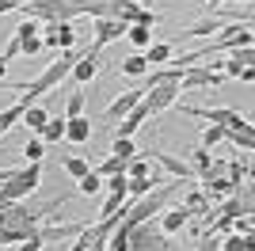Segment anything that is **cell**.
Instances as JSON below:
<instances>
[{
  "label": "cell",
  "mask_w": 255,
  "mask_h": 251,
  "mask_svg": "<svg viewBox=\"0 0 255 251\" xmlns=\"http://www.w3.org/2000/svg\"><path fill=\"white\" fill-rule=\"evenodd\" d=\"M175 107H179V115H187V118H202V122H210V126H225V129L252 126L248 118H240L236 111H229V107H183V103H175Z\"/></svg>",
  "instance_id": "1"
},
{
  "label": "cell",
  "mask_w": 255,
  "mask_h": 251,
  "mask_svg": "<svg viewBox=\"0 0 255 251\" xmlns=\"http://www.w3.org/2000/svg\"><path fill=\"white\" fill-rule=\"evenodd\" d=\"M129 251H168V236L160 232L156 221H145L137 229H129Z\"/></svg>",
  "instance_id": "2"
},
{
  "label": "cell",
  "mask_w": 255,
  "mask_h": 251,
  "mask_svg": "<svg viewBox=\"0 0 255 251\" xmlns=\"http://www.w3.org/2000/svg\"><path fill=\"white\" fill-rule=\"evenodd\" d=\"M175 103H179V80H164V84H156V88L145 92V111H149V118L164 115V111L175 107Z\"/></svg>",
  "instance_id": "3"
},
{
  "label": "cell",
  "mask_w": 255,
  "mask_h": 251,
  "mask_svg": "<svg viewBox=\"0 0 255 251\" xmlns=\"http://www.w3.org/2000/svg\"><path fill=\"white\" fill-rule=\"evenodd\" d=\"M225 80V73L210 69V65H187L179 76V92H194V88H217Z\"/></svg>",
  "instance_id": "4"
},
{
  "label": "cell",
  "mask_w": 255,
  "mask_h": 251,
  "mask_svg": "<svg viewBox=\"0 0 255 251\" xmlns=\"http://www.w3.org/2000/svg\"><path fill=\"white\" fill-rule=\"evenodd\" d=\"M145 156L156 160V164L164 167L171 179H179V183H198V179H194V171L187 167V160H183V156H168V152H160V148H145Z\"/></svg>",
  "instance_id": "5"
},
{
  "label": "cell",
  "mask_w": 255,
  "mask_h": 251,
  "mask_svg": "<svg viewBox=\"0 0 255 251\" xmlns=\"http://www.w3.org/2000/svg\"><path fill=\"white\" fill-rule=\"evenodd\" d=\"M38 38H42V46H50V50H73L76 46L73 23H46Z\"/></svg>",
  "instance_id": "6"
},
{
  "label": "cell",
  "mask_w": 255,
  "mask_h": 251,
  "mask_svg": "<svg viewBox=\"0 0 255 251\" xmlns=\"http://www.w3.org/2000/svg\"><path fill=\"white\" fill-rule=\"evenodd\" d=\"M96 73H99V46H84V53H80V61L73 65L69 80H76V88H84Z\"/></svg>",
  "instance_id": "7"
},
{
  "label": "cell",
  "mask_w": 255,
  "mask_h": 251,
  "mask_svg": "<svg viewBox=\"0 0 255 251\" xmlns=\"http://www.w3.org/2000/svg\"><path fill=\"white\" fill-rule=\"evenodd\" d=\"M141 99H145V92H141V88H133V92H122V95L115 99V103H107V111H103V115L111 118V122H118V118H126L129 111H133V107L141 103Z\"/></svg>",
  "instance_id": "8"
},
{
  "label": "cell",
  "mask_w": 255,
  "mask_h": 251,
  "mask_svg": "<svg viewBox=\"0 0 255 251\" xmlns=\"http://www.w3.org/2000/svg\"><path fill=\"white\" fill-rule=\"evenodd\" d=\"M187 221H191V213H187L183 206H171V209L164 206V209L156 213V225H160V232H164V236H171V232H179L183 225H187Z\"/></svg>",
  "instance_id": "9"
},
{
  "label": "cell",
  "mask_w": 255,
  "mask_h": 251,
  "mask_svg": "<svg viewBox=\"0 0 255 251\" xmlns=\"http://www.w3.org/2000/svg\"><path fill=\"white\" fill-rule=\"evenodd\" d=\"M225 179H229L233 187L252 183V152H244L240 160H229V164H225Z\"/></svg>",
  "instance_id": "10"
},
{
  "label": "cell",
  "mask_w": 255,
  "mask_h": 251,
  "mask_svg": "<svg viewBox=\"0 0 255 251\" xmlns=\"http://www.w3.org/2000/svg\"><path fill=\"white\" fill-rule=\"evenodd\" d=\"M115 38H126V23H118V19H96V42H92V46L103 50L107 42H115Z\"/></svg>",
  "instance_id": "11"
},
{
  "label": "cell",
  "mask_w": 255,
  "mask_h": 251,
  "mask_svg": "<svg viewBox=\"0 0 255 251\" xmlns=\"http://www.w3.org/2000/svg\"><path fill=\"white\" fill-rule=\"evenodd\" d=\"M210 164H213V156H210V148H191V152H187V167H191L194 171V179H198V183H202L206 175H210Z\"/></svg>",
  "instance_id": "12"
},
{
  "label": "cell",
  "mask_w": 255,
  "mask_h": 251,
  "mask_svg": "<svg viewBox=\"0 0 255 251\" xmlns=\"http://www.w3.org/2000/svg\"><path fill=\"white\" fill-rule=\"evenodd\" d=\"M88 133H92V122H88L84 115H76V118H65V137L69 141H76V145H84Z\"/></svg>",
  "instance_id": "13"
},
{
  "label": "cell",
  "mask_w": 255,
  "mask_h": 251,
  "mask_svg": "<svg viewBox=\"0 0 255 251\" xmlns=\"http://www.w3.org/2000/svg\"><path fill=\"white\" fill-rule=\"evenodd\" d=\"M183 209H187L191 217H202L206 209H210V198H206V190H202V187H191V190H187V198H183Z\"/></svg>",
  "instance_id": "14"
},
{
  "label": "cell",
  "mask_w": 255,
  "mask_h": 251,
  "mask_svg": "<svg viewBox=\"0 0 255 251\" xmlns=\"http://www.w3.org/2000/svg\"><path fill=\"white\" fill-rule=\"evenodd\" d=\"M99 190H103V175H99L96 167H92L88 175H80V179H76V194H80V198H96Z\"/></svg>",
  "instance_id": "15"
},
{
  "label": "cell",
  "mask_w": 255,
  "mask_h": 251,
  "mask_svg": "<svg viewBox=\"0 0 255 251\" xmlns=\"http://www.w3.org/2000/svg\"><path fill=\"white\" fill-rule=\"evenodd\" d=\"M145 61H149V65L171 61V42H149V46H145Z\"/></svg>",
  "instance_id": "16"
},
{
  "label": "cell",
  "mask_w": 255,
  "mask_h": 251,
  "mask_svg": "<svg viewBox=\"0 0 255 251\" xmlns=\"http://www.w3.org/2000/svg\"><path fill=\"white\" fill-rule=\"evenodd\" d=\"M149 164H152V160L145 156V152H137V156L126 164V179H141V175H149V179H152V167H149ZM152 183H156V179H152Z\"/></svg>",
  "instance_id": "17"
},
{
  "label": "cell",
  "mask_w": 255,
  "mask_h": 251,
  "mask_svg": "<svg viewBox=\"0 0 255 251\" xmlns=\"http://www.w3.org/2000/svg\"><path fill=\"white\" fill-rule=\"evenodd\" d=\"M38 137H42V141H65V115L46 118V126L38 129Z\"/></svg>",
  "instance_id": "18"
},
{
  "label": "cell",
  "mask_w": 255,
  "mask_h": 251,
  "mask_svg": "<svg viewBox=\"0 0 255 251\" xmlns=\"http://www.w3.org/2000/svg\"><path fill=\"white\" fill-rule=\"evenodd\" d=\"M118 73H122V76H145V73H149L145 53H133V57H126V61L118 65Z\"/></svg>",
  "instance_id": "19"
},
{
  "label": "cell",
  "mask_w": 255,
  "mask_h": 251,
  "mask_svg": "<svg viewBox=\"0 0 255 251\" xmlns=\"http://www.w3.org/2000/svg\"><path fill=\"white\" fill-rule=\"evenodd\" d=\"M23 111H27V107H23V103H11V107H4V111H0V137L8 133L11 126H19Z\"/></svg>",
  "instance_id": "20"
},
{
  "label": "cell",
  "mask_w": 255,
  "mask_h": 251,
  "mask_svg": "<svg viewBox=\"0 0 255 251\" xmlns=\"http://www.w3.org/2000/svg\"><path fill=\"white\" fill-rule=\"evenodd\" d=\"M46 118H50V115H46L42 107L34 103V107H27V111H23V118H19V122L27 126V129H31V133H38V129H42V126H46Z\"/></svg>",
  "instance_id": "21"
},
{
  "label": "cell",
  "mask_w": 255,
  "mask_h": 251,
  "mask_svg": "<svg viewBox=\"0 0 255 251\" xmlns=\"http://www.w3.org/2000/svg\"><path fill=\"white\" fill-rule=\"evenodd\" d=\"M221 251H255V240H252V236H236V232H225Z\"/></svg>",
  "instance_id": "22"
},
{
  "label": "cell",
  "mask_w": 255,
  "mask_h": 251,
  "mask_svg": "<svg viewBox=\"0 0 255 251\" xmlns=\"http://www.w3.org/2000/svg\"><path fill=\"white\" fill-rule=\"evenodd\" d=\"M111 156L133 160V156H137V145H133V137H115V141H111Z\"/></svg>",
  "instance_id": "23"
},
{
  "label": "cell",
  "mask_w": 255,
  "mask_h": 251,
  "mask_svg": "<svg viewBox=\"0 0 255 251\" xmlns=\"http://www.w3.org/2000/svg\"><path fill=\"white\" fill-rule=\"evenodd\" d=\"M84 99H88V92H84V88L69 92V99H65V118H76V115H84Z\"/></svg>",
  "instance_id": "24"
},
{
  "label": "cell",
  "mask_w": 255,
  "mask_h": 251,
  "mask_svg": "<svg viewBox=\"0 0 255 251\" xmlns=\"http://www.w3.org/2000/svg\"><path fill=\"white\" fill-rule=\"evenodd\" d=\"M126 38L133 42L141 53H145V46L152 42V27H137V23H133V27H126Z\"/></svg>",
  "instance_id": "25"
},
{
  "label": "cell",
  "mask_w": 255,
  "mask_h": 251,
  "mask_svg": "<svg viewBox=\"0 0 255 251\" xmlns=\"http://www.w3.org/2000/svg\"><path fill=\"white\" fill-rule=\"evenodd\" d=\"M42 152H46V141H42L38 133H34L31 141L23 145V156H27V164H42Z\"/></svg>",
  "instance_id": "26"
},
{
  "label": "cell",
  "mask_w": 255,
  "mask_h": 251,
  "mask_svg": "<svg viewBox=\"0 0 255 251\" xmlns=\"http://www.w3.org/2000/svg\"><path fill=\"white\" fill-rule=\"evenodd\" d=\"M126 164H129V160H122V156H107L96 171H99L103 179H107V175H126Z\"/></svg>",
  "instance_id": "27"
},
{
  "label": "cell",
  "mask_w": 255,
  "mask_h": 251,
  "mask_svg": "<svg viewBox=\"0 0 255 251\" xmlns=\"http://www.w3.org/2000/svg\"><path fill=\"white\" fill-rule=\"evenodd\" d=\"M61 167H65V171H69L73 179H80V175H88V171H92V164H88L84 156H65V160H61Z\"/></svg>",
  "instance_id": "28"
},
{
  "label": "cell",
  "mask_w": 255,
  "mask_h": 251,
  "mask_svg": "<svg viewBox=\"0 0 255 251\" xmlns=\"http://www.w3.org/2000/svg\"><path fill=\"white\" fill-rule=\"evenodd\" d=\"M221 141H225V126H206L198 145H202V148H213V145H221Z\"/></svg>",
  "instance_id": "29"
},
{
  "label": "cell",
  "mask_w": 255,
  "mask_h": 251,
  "mask_svg": "<svg viewBox=\"0 0 255 251\" xmlns=\"http://www.w3.org/2000/svg\"><path fill=\"white\" fill-rule=\"evenodd\" d=\"M19 50H23V38L11 31V38H8V46H4V53H0V57H4V61H15V57H19Z\"/></svg>",
  "instance_id": "30"
},
{
  "label": "cell",
  "mask_w": 255,
  "mask_h": 251,
  "mask_svg": "<svg viewBox=\"0 0 255 251\" xmlns=\"http://www.w3.org/2000/svg\"><path fill=\"white\" fill-rule=\"evenodd\" d=\"M233 65H240V69H248V65H255V53L252 46H244V50H233V57H229Z\"/></svg>",
  "instance_id": "31"
},
{
  "label": "cell",
  "mask_w": 255,
  "mask_h": 251,
  "mask_svg": "<svg viewBox=\"0 0 255 251\" xmlns=\"http://www.w3.org/2000/svg\"><path fill=\"white\" fill-rule=\"evenodd\" d=\"M198 251H221V236H217V232H202Z\"/></svg>",
  "instance_id": "32"
},
{
  "label": "cell",
  "mask_w": 255,
  "mask_h": 251,
  "mask_svg": "<svg viewBox=\"0 0 255 251\" xmlns=\"http://www.w3.org/2000/svg\"><path fill=\"white\" fill-rule=\"evenodd\" d=\"M103 190H111V194H115V190H126V175H107V187Z\"/></svg>",
  "instance_id": "33"
},
{
  "label": "cell",
  "mask_w": 255,
  "mask_h": 251,
  "mask_svg": "<svg viewBox=\"0 0 255 251\" xmlns=\"http://www.w3.org/2000/svg\"><path fill=\"white\" fill-rule=\"evenodd\" d=\"M15 251H42V232H38V236H31V240H23Z\"/></svg>",
  "instance_id": "34"
},
{
  "label": "cell",
  "mask_w": 255,
  "mask_h": 251,
  "mask_svg": "<svg viewBox=\"0 0 255 251\" xmlns=\"http://www.w3.org/2000/svg\"><path fill=\"white\" fill-rule=\"evenodd\" d=\"M236 80H244V84H252V80H255V69H252V65H248V69H240V76H236Z\"/></svg>",
  "instance_id": "35"
},
{
  "label": "cell",
  "mask_w": 255,
  "mask_h": 251,
  "mask_svg": "<svg viewBox=\"0 0 255 251\" xmlns=\"http://www.w3.org/2000/svg\"><path fill=\"white\" fill-rule=\"evenodd\" d=\"M15 171H19V167H0V187H4V183H8V179L15 175Z\"/></svg>",
  "instance_id": "36"
},
{
  "label": "cell",
  "mask_w": 255,
  "mask_h": 251,
  "mask_svg": "<svg viewBox=\"0 0 255 251\" xmlns=\"http://www.w3.org/2000/svg\"><path fill=\"white\" fill-rule=\"evenodd\" d=\"M4 73H8V61H4V57H0V80H4Z\"/></svg>",
  "instance_id": "37"
},
{
  "label": "cell",
  "mask_w": 255,
  "mask_h": 251,
  "mask_svg": "<svg viewBox=\"0 0 255 251\" xmlns=\"http://www.w3.org/2000/svg\"><path fill=\"white\" fill-rule=\"evenodd\" d=\"M206 4H210V8H217V4H225V0H206Z\"/></svg>",
  "instance_id": "38"
},
{
  "label": "cell",
  "mask_w": 255,
  "mask_h": 251,
  "mask_svg": "<svg viewBox=\"0 0 255 251\" xmlns=\"http://www.w3.org/2000/svg\"><path fill=\"white\" fill-rule=\"evenodd\" d=\"M236 4H248V0H236Z\"/></svg>",
  "instance_id": "39"
}]
</instances>
